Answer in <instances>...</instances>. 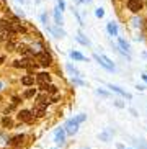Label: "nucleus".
<instances>
[{
	"label": "nucleus",
	"instance_id": "c85d7f7f",
	"mask_svg": "<svg viewBox=\"0 0 147 149\" xmlns=\"http://www.w3.org/2000/svg\"><path fill=\"white\" fill-rule=\"evenodd\" d=\"M52 149H56V148H52Z\"/></svg>",
	"mask_w": 147,
	"mask_h": 149
},
{
	"label": "nucleus",
	"instance_id": "4468645a",
	"mask_svg": "<svg viewBox=\"0 0 147 149\" xmlns=\"http://www.w3.org/2000/svg\"><path fill=\"white\" fill-rule=\"evenodd\" d=\"M48 92L52 93V95H56V93H57V87H56V85H52V84H49V85H48Z\"/></svg>",
	"mask_w": 147,
	"mask_h": 149
},
{
	"label": "nucleus",
	"instance_id": "dca6fc26",
	"mask_svg": "<svg viewBox=\"0 0 147 149\" xmlns=\"http://www.w3.org/2000/svg\"><path fill=\"white\" fill-rule=\"evenodd\" d=\"M72 57L77 59V61H85V56H82L80 53H72Z\"/></svg>",
	"mask_w": 147,
	"mask_h": 149
},
{
	"label": "nucleus",
	"instance_id": "cd10ccee",
	"mask_svg": "<svg viewBox=\"0 0 147 149\" xmlns=\"http://www.w3.org/2000/svg\"><path fill=\"white\" fill-rule=\"evenodd\" d=\"M0 90H2V82H0Z\"/></svg>",
	"mask_w": 147,
	"mask_h": 149
},
{
	"label": "nucleus",
	"instance_id": "ddd939ff",
	"mask_svg": "<svg viewBox=\"0 0 147 149\" xmlns=\"http://www.w3.org/2000/svg\"><path fill=\"white\" fill-rule=\"evenodd\" d=\"M85 118H87V115H83V113H80V115H78V116H77V118L74 120V121L77 123V125H80V123H82V121H85Z\"/></svg>",
	"mask_w": 147,
	"mask_h": 149
},
{
	"label": "nucleus",
	"instance_id": "bb28decb",
	"mask_svg": "<svg viewBox=\"0 0 147 149\" xmlns=\"http://www.w3.org/2000/svg\"><path fill=\"white\" fill-rule=\"evenodd\" d=\"M142 77H144V80H146V82H147V75H142Z\"/></svg>",
	"mask_w": 147,
	"mask_h": 149
},
{
	"label": "nucleus",
	"instance_id": "1a4fd4ad",
	"mask_svg": "<svg viewBox=\"0 0 147 149\" xmlns=\"http://www.w3.org/2000/svg\"><path fill=\"white\" fill-rule=\"evenodd\" d=\"M21 84L23 85H33V84H35V77H33V75H25L21 79Z\"/></svg>",
	"mask_w": 147,
	"mask_h": 149
},
{
	"label": "nucleus",
	"instance_id": "9b49d317",
	"mask_svg": "<svg viewBox=\"0 0 147 149\" xmlns=\"http://www.w3.org/2000/svg\"><path fill=\"white\" fill-rule=\"evenodd\" d=\"M2 125H3L5 128H12V126H13V121H12L10 118H7V116H5V118L2 120Z\"/></svg>",
	"mask_w": 147,
	"mask_h": 149
},
{
	"label": "nucleus",
	"instance_id": "f03ea898",
	"mask_svg": "<svg viewBox=\"0 0 147 149\" xmlns=\"http://www.w3.org/2000/svg\"><path fill=\"white\" fill-rule=\"evenodd\" d=\"M38 61H39L41 66H49V64L52 62V57L49 56L48 53H39L38 54Z\"/></svg>",
	"mask_w": 147,
	"mask_h": 149
},
{
	"label": "nucleus",
	"instance_id": "412c9836",
	"mask_svg": "<svg viewBox=\"0 0 147 149\" xmlns=\"http://www.w3.org/2000/svg\"><path fill=\"white\" fill-rule=\"evenodd\" d=\"M119 44H121V46H123L124 49H128V43H126L124 40H119Z\"/></svg>",
	"mask_w": 147,
	"mask_h": 149
},
{
	"label": "nucleus",
	"instance_id": "6ab92c4d",
	"mask_svg": "<svg viewBox=\"0 0 147 149\" xmlns=\"http://www.w3.org/2000/svg\"><path fill=\"white\" fill-rule=\"evenodd\" d=\"M67 69H69V70H70V72H72V74H75V75H78V70H77V69H74V67H72V66H67Z\"/></svg>",
	"mask_w": 147,
	"mask_h": 149
},
{
	"label": "nucleus",
	"instance_id": "aec40b11",
	"mask_svg": "<svg viewBox=\"0 0 147 149\" xmlns=\"http://www.w3.org/2000/svg\"><path fill=\"white\" fill-rule=\"evenodd\" d=\"M100 139H103V141H108V139H110V136H108V134H105V133H103V134H100Z\"/></svg>",
	"mask_w": 147,
	"mask_h": 149
},
{
	"label": "nucleus",
	"instance_id": "f8f14e48",
	"mask_svg": "<svg viewBox=\"0 0 147 149\" xmlns=\"http://www.w3.org/2000/svg\"><path fill=\"white\" fill-rule=\"evenodd\" d=\"M108 30H110V33H111V35H114V36L118 35V28H116V25H114V23H110Z\"/></svg>",
	"mask_w": 147,
	"mask_h": 149
},
{
	"label": "nucleus",
	"instance_id": "6e6552de",
	"mask_svg": "<svg viewBox=\"0 0 147 149\" xmlns=\"http://www.w3.org/2000/svg\"><path fill=\"white\" fill-rule=\"evenodd\" d=\"M93 57H95L96 61H98V64H100V66H103L105 69H108V70H113V69H114V67H111V66H110L108 62H105V61H103V57H100L98 54H95Z\"/></svg>",
	"mask_w": 147,
	"mask_h": 149
},
{
	"label": "nucleus",
	"instance_id": "393cba45",
	"mask_svg": "<svg viewBox=\"0 0 147 149\" xmlns=\"http://www.w3.org/2000/svg\"><path fill=\"white\" fill-rule=\"evenodd\" d=\"M98 93H100V95H103V97H106V95H108V93L105 92V90H98Z\"/></svg>",
	"mask_w": 147,
	"mask_h": 149
},
{
	"label": "nucleus",
	"instance_id": "a878e982",
	"mask_svg": "<svg viewBox=\"0 0 147 149\" xmlns=\"http://www.w3.org/2000/svg\"><path fill=\"white\" fill-rule=\"evenodd\" d=\"M5 61V59H3V57H2V56H0V64H2V62H3Z\"/></svg>",
	"mask_w": 147,
	"mask_h": 149
},
{
	"label": "nucleus",
	"instance_id": "9d476101",
	"mask_svg": "<svg viewBox=\"0 0 147 149\" xmlns=\"http://www.w3.org/2000/svg\"><path fill=\"white\" fill-rule=\"evenodd\" d=\"M110 88H111L113 92L119 93V95H123V97H128V98H131V95H129V93H126L124 90H121V88H119V87H116V85H110Z\"/></svg>",
	"mask_w": 147,
	"mask_h": 149
},
{
	"label": "nucleus",
	"instance_id": "423d86ee",
	"mask_svg": "<svg viewBox=\"0 0 147 149\" xmlns=\"http://www.w3.org/2000/svg\"><path fill=\"white\" fill-rule=\"evenodd\" d=\"M23 139H25V136L23 134H17L12 141H10V144H12L13 148H20V146L23 144Z\"/></svg>",
	"mask_w": 147,
	"mask_h": 149
},
{
	"label": "nucleus",
	"instance_id": "0eeeda50",
	"mask_svg": "<svg viewBox=\"0 0 147 149\" xmlns=\"http://www.w3.org/2000/svg\"><path fill=\"white\" fill-rule=\"evenodd\" d=\"M38 80L39 84H51V75L48 72H41V74H38Z\"/></svg>",
	"mask_w": 147,
	"mask_h": 149
},
{
	"label": "nucleus",
	"instance_id": "2eb2a0df",
	"mask_svg": "<svg viewBox=\"0 0 147 149\" xmlns=\"http://www.w3.org/2000/svg\"><path fill=\"white\" fill-rule=\"evenodd\" d=\"M35 88H28V90H26V92H25V97H26V98H31V97H35Z\"/></svg>",
	"mask_w": 147,
	"mask_h": 149
},
{
	"label": "nucleus",
	"instance_id": "b1692460",
	"mask_svg": "<svg viewBox=\"0 0 147 149\" xmlns=\"http://www.w3.org/2000/svg\"><path fill=\"white\" fill-rule=\"evenodd\" d=\"M96 15H98V17H103V10H101V8L96 10Z\"/></svg>",
	"mask_w": 147,
	"mask_h": 149
},
{
	"label": "nucleus",
	"instance_id": "20e7f679",
	"mask_svg": "<svg viewBox=\"0 0 147 149\" xmlns=\"http://www.w3.org/2000/svg\"><path fill=\"white\" fill-rule=\"evenodd\" d=\"M18 120H20V121H28V123H31V121H33L31 111H30V110H21V111L18 113Z\"/></svg>",
	"mask_w": 147,
	"mask_h": 149
},
{
	"label": "nucleus",
	"instance_id": "39448f33",
	"mask_svg": "<svg viewBox=\"0 0 147 149\" xmlns=\"http://www.w3.org/2000/svg\"><path fill=\"white\" fill-rule=\"evenodd\" d=\"M54 141L57 144H64L65 141V130H57L56 134H54Z\"/></svg>",
	"mask_w": 147,
	"mask_h": 149
},
{
	"label": "nucleus",
	"instance_id": "4be33fe9",
	"mask_svg": "<svg viewBox=\"0 0 147 149\" xmlns=\"http://www.w3.org/2000/svg\"><path fill=\"white\" fill-rule=\"evenodd\" d=\"M20 103V98L18 97H13V105H18Z\"/></svg>",
	"mask_w": 147,
	"mask_h": 149
},
{
	"label": "nucleus",
	"instance_id": "f3484780",
	"mask_svg": "<svg viewBox=\"0 0 147 149\" xmlns=\"http://www.w3.org/2000/svg\"><path fill=\"white\" fill-rule=\"evenodd\" d=\"M136 144H137L141 149H147V143H146V141H136Z\"/></svg>",
	"mask_w": 147,
	"mask_h": 149
},
{
	"label": "nucleus",
	"instance_id": "5701e85b",
	"mask_svg": "<svg viewBox=\"0 0 147 149\" xmlns=\"http://www.w3.org/2000/svg\"><path fill=\"white\" fill-rule=\"evenodd\" d=\"M114 105H116L118 108H123V107H124V105H123V103H121V102H114Z\"/></svg>",
	"mask_w": 147,
	"mask_h": 149
},
{
	"label": "nucleus",
	"instance_id": "7ed1b4c3",
	"mask_svg": "<svg viewBox=\"0 0 147 149\" xmlns=\"http://www.w3.org/2000/svg\"><path fill=\"white\" fill-rule=\"evenodd\" d=\"M78 130V125L74 120H69V121L65 123V133H69V134H75Z\"/></svg>",
	"mask_w": 147,
	"mask_h": 149
},
{
	"label": "nucleus",
	"instance_id": "a211bd4d",
	"mask_svg": "<svg viewBox=\"0 0 147 149\" xmlns=\"http://www.w3.org/2000/svg\"><path fill=\"white\" fill-rule=\"evenodd\" d=\"M77 40H78V41H80V43H83V44H87V46H88V44H90V43H88V40H85V38H82V36H77Z\"/></svg>",
	"mask_w": 147,
	"mask_h": 149
},
{
	"label": "nucleus",
	"instance_id": "f257e3e1",
	"mask_svg": "<svg viewBox=\"0 0 147 149\" xmlns=\"http://www.w3.org/2000/svg\"><path fill=\"white\" fill-rule=\"evenodd\" d=\"M128 8L131 12H139V10L142 8V0H128Z\"/></svg>",
	"mask_w": 147,
	"mask_h": 149
}]
</instances>
